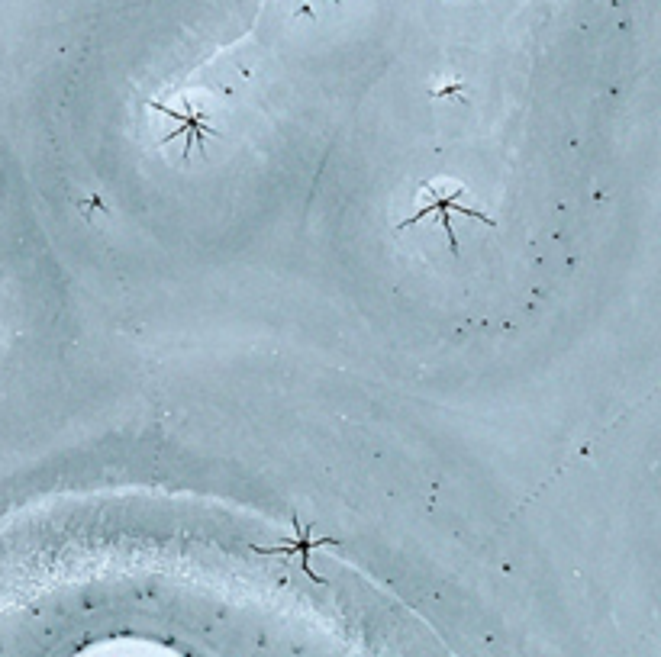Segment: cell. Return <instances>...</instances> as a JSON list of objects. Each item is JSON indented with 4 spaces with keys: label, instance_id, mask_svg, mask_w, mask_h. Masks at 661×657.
Listing matches in <instances>:
<instances>
[{
    "label": "cell",
    "instance_id": "cell-2",
    "mask_svg": "<svg viewBox=\"0 0 661 657\" xmlns=\"http://www.w3.org/2000/svg\"><path fill=\"white\" fill-rule=\"evenodd\" d=\"M287 545H275V548H255L258 554H287V558H297L300 561V567L316 580V583H323V577L320 574H313L310 571V551L313 548H323V545H339V538H329V535H320V538H307V535H287L284 538Z\"/></svg>",
    "mask_w": 661,
    "mask_h": 657
},
{
    "label": "cell",
    "instance_id": "cell-1",
    "mask_svg": "<svg viewBox=\"0 0 661 657\" xmlns=\"http://www.w3.org/2000/svg\"><path fill=\"white\" fill-rule=\"evenodd\" d=\"M423 194L433 197V200H429L426 207L416 210V213L407 219V223H400V229H410V226L420 223V219L439 213V223H442V229H445V236H449V248H452V252H458V239H455V229H452V210L465 213V216H471V219H481L484 226H494L491 216H484L481 210H471V207H465V203H458V197H462V187H458V184H455V187L445 184V194H439V184H429Z\"/></svg>",
    "mask_w": 661,
    "mask_h": 657
}]
</instances>
